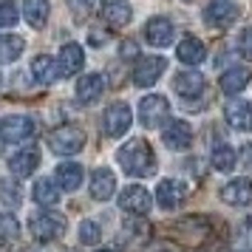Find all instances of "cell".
Segmentation results:
<instances>
[{"instance_id": "1", "label": "cell", "mask_w": 252, "mask_h": 252, "mask_svg": "<svg viewBox=\"0 0 252 252\" xmlns=\"http://www.w3.org/2000/svg\"><path fill=\"white\" fill-rule=\"evenodd\" d=\"M116 159L122 164V170L133 179H145L156 170V156H153V150L145 139H130L127 145H122Z\"/></svg>"}, {"instance_id": "2", "label": "cell", "mask_w": 252, "mask_h": 252, "mask_svg": "<svg viewBox=\"0 0 252 252\" xmlns=\"http://www.w3.org/2000/svg\"><path fill=\"white\" fill-rule=\"evenodd\" d=\"M48 148L54 150L57 156H74L85 148V133L82 127L77 125H63V127H54L48 133Z\"/></svg>"}, {"instance_id": "3", "label": "cell", "mask_w": 252, "mask_h": 252, "mask_svg": "<svg viewBox=\"0 0 252 252\" xmlns=\"http://www.w3.org/2000/svg\"><path fill=\"white\" fill-rule=\"evenodd\" d=\"M34 136V119L23 114H14L0 119V142L6 145H17V142H26V139Z\"/></svg>"}, {"instance_id": "4", "label": "cell", "mask_w": 252, "mask_h": 252, "mask_svg": "<svg viewBox=\"0 0 252 252\" xmlns=\"http://www.w3.org/2000/svg\"><path fill=\"white\" fill-rule=\"evenodd\" d=\"M130 122H133V114H130V108H127L125 102H114V105L105 108V114H102L105 136H111V139L125 136L127 127H130Z\"/></svg>"}, {"instance_id": "5", "label": "cell", "mask_w": 252, "mask_h": 252, "mask_svg": "<svg viewBox=\"0 0 252 252\" xmlns=\"http://www.w3.org/2000/svg\"><path fill=\"white\" fill-rule=\"evenodd\" d=\"M29 229L37 241H54L65 232V218L57 213H34L29 221Z\"/></svg>"}, {"instance_id": "6", "label": "cell", "mask_w": 252, "mask_h": 252, "mask_svg": "<svg viewBox=\"0 0 252 252\" xmlns=\"http://www.w3.org/2000/svg\"><path fill=\"white\" fill-rule=\"evenodd\" d=\"M167 114H170V102L159 94H150L139 102V122L145 127H159L167 119Z\"/></svg>"}, {"instance_id": "7", "label": "cell", "mask_w": 252, "mask_h": 252, "mask_svg": "<svg viewBox=\"0 0 252 252\" xmlns=\"http://www.w3.org/2000/svg\"><path fill=\"white\" fill-rule=\"evenodd\" d=\"M164 68H167L164 57H139L136 68H133V82L139 88H150L164 74Z\"/></svg>"}, {"instance_id": "8", "label": "cell", "mask_w": 252, "mask_h": 252, "mask_svg": "<svg viewBox=\"0 0 252 252\" xmlns=\"http://www.w3.org/2000/svg\"><path fill=\"white\" fill-rule=\"evenodd\" d=\"M119 207L130 213V216H145L150 210V193L142 187V184H130L119 193Z\"/></svg>"}, {"instance_id": "9", "label": "cell", "mask_w": 252, "mask_h": 252, "mask_svg": "<svg viewBox=\"0 0 252 252\" xmlns=\"http://www.w3.org/2000/svg\"><path fill=\"white\" fill-rule=\"evenodd\" d=\"M161 139H164V145H167L170 150H187L190 142H193V127L187 125L184 119H173V122L164 125Z\"/></svg>"}, {"instance_id": "10", "label": "cell", "mask_w": 252, "mask_h": 252, "mask_svg": "<svg viewBox=\"0 0 252 252\" xmlns=\"http://www.w3.org/2000/svg\"><path fill=\"white\" fill-rule=\"evenodd\" d=\"M235 17H238V6H235V0H210L207 9H204V20L210 26H216V29L229 26Z\"/></svg>"}, {"instance_id": "11", "label": "cell", "mask_w": 252, "mask_h": 252, "mask_svg": "<svg viewBox=\"0 0 252 252\" xmlns=\"http://www.w3.org/2000/svg\"><path fill=\"white\" fill-rule=\"evenodd\" d=\"M173 88H176V94L179 96H184V99H195V96H201L207 88V80L201 71H182L176 80H173Z\"/></svg>"}, {"instance_id": "12", "label": "cell", "mask_w": 252, "mask_h": 252, "mask_svg": "<svg viewBox=\"0 0 252 252\" xmlns=\"http://www.w3.org/2000/svg\"><path fill=\"white\" fill-rule=\"evenodd\" d=\"M99 14H102V20L108 26H114V29H122V26L130 23V3L127 0H102L99 3Z\"/></svg>"}, {"instance_id": "13", "label": "cell", "mask_w": 252, "mask_h": 252, "mask_svg": "<svg viewBox=\"0 0 252 252\" xmlns=\"http://www.w3.org/2000/svg\"><path fill=\"white\" fill-rule=\"evenodd\" d=\"M184 195H187V187L176 179H161L159 187H156V201H159L161 210H176L184 201Z\"/></svg>"}, {"instance_id": "14", "label": "cell", "mask_w": 252, "mask_h": 252, "mask_svg": "<svg viewBox=\"0 0 252 252\" xmlns=\"http://www.w3.org/2000/svg\"><path fill=\"white\" fill-rule=\"evenodd\" d=\"M82 63H85L82 48L77 43H65L60 48V57H57V74L60 77H74V74H80Z\"/></svg>"}, {"instance_id": "15", "label": "cell", "mask_w": 252, "mask_h": 252, "mask_svg": "<svg viewBox=\"0 0 252 252\" xmlns=\"http://www.w3.org/2000/svg\"><path fill=\"white\" fill-rule=\"evenodd\" d=\"M145 40L156 48L170 46L173 43V23L167 17H150L148 26H145Z\"/></svg>"}, {"instance_id": "16", "label": "cell", "mask_w": 252, "mask_h": 252, "mask_svg": "<svg viewBox=\"0 0 252 252\" xmlns=\"http://www.w3.org/2000/svg\"><path fill=\"white\" fill-rule=\"evenodd\" d=\"M221 198L232 207H247L252 204V182L250 179H232L229 184L221 187Z\"/></svg>"}, {"instance_id": "17", "label": "cell", "mask_w": 252, "mask_h": 252, "mask_svg": "<svg viewBox=\"0 0 252 252\" xmlns=\"http://www.w3.org/2000/svg\"><path fill=\"white\" fill-rule=\"evenodd\" d=\"M224 116H227L229 127H235V130H252V105L247 99H232V102H227Z\"/></svg>"}, {"instance_id": "18", "label": "cell", "mask_w": 252, "mask_h": 252, "mask_svg": "<svg viewBox=\"0 0 252 252\" xmlns=\"http://www.w3.org/2000/svg\"><path fill=\"white\" fill-rule=\"evenodd\" d=\"M37 164H40V150H37L34 145H29V148L17 150L12 159H9V170L23 179V176H32V173L37 170Z\"/></svg>"}, {"instance_id": "19", "label": "cell", "mask_w": 252, "mask_h": 252, "mask_svg": "<svg viewBox=\"0 0 252 252\" xmlns=\"http://www.w3.org/2000/svg\"><path fill=\"white\" fill-rule=\"evenodd\" d=\"M114 193H116L114 170H108V167H96L94 176H91V198H96V201H108Z\"/></svg>"}, {"instance_id": "20", "label": "cell", "mask_w": 252, "mask_h": 252, "mask_svg": "<svg viewBox=\"0 0 252 252\" xmlns=\"http://www.w3.org/2000/svg\"><path fill=\"white\" fill-rule=\"evenodd\" d=\"M176 54H179V60H182L184 65H198V63H204L207 48H204V43H201L198 37L184 34L182 43L176 46Z\"/></svg>"}, {"instance_id": "21", "label": "cell", "mask_w": 252, "mask_h": 252, "mask_svg": "<svg viewBox=\"0 0 252 252\" xmlns=\"http://www.w3.org/2000/svg\"><path fill=\"white\" fill-rule=\"evenodd\" d=\"M102 91H105L102 74H85V77H80V82H77V99H80L82 105L96 102V99L102 96Z\"/></svg>"}, {"instance_id": "22", "label": "cell", "mask_w": 252, "mask_h": 252, "mask_svg": "<svg viewBox=\"0 0 252 252\" xmlns=\"http://www.w3.org/2000/svg\"><path fill=\"white\" fill-rule=\"evenodd\" d=\"M54 182H57L60 190H77L82 184V167L77 164V161H63L57 167V173H54Z\"/></svg>"}, {"instance_id": "23", "label": "cell", "mask_w": 252, "mask_h": 252, "mask_svg": "<svg viewBox=\"0 0 252 252\" xmlns=\"http://www.w3.org/2000/svg\"><path fill=\"white\" fill-rule=\"evenodd\" d=\"M250 77H252L250 68H241V65L224 71V74H221V91L227 94V96H235V94H241L244 88H247Z\"/></svg>"}, {"instance_id": "24", "label": "cell", "mask_w": 252, "mask_h": 252, "mask_svg": "<svg viewBox=\"0 0 252 252\" xmlns=\"http://www.w3.org/2000/svg\"><path fill=\"white\" fill-rule=\"evenodd\" d=\"M32 74H34V80L40 85H48V82H54L60 77L57 74V60H51L48 54H37L32 60Z\"/></svg>"}, {"instance_id": "25", "label": "cell", "mask_w": 252, "mask_h": 252, "mask_svg": "<svg viewBox=\"0 0 252 252\" xmlns=\"http://www.w3.org/2000/svg\"><path fill=\"white\" fill-rule=\"evenodd\" d=\"M23 14L32 29H43L48 20V0H23Z\"/></svg>"}, {"instance_id": "26", "label": "cell", "mask_w": 252, "mask_h": 252, "mask_svg": "<svg viewBox=\"0 0 252 252\" xmlns=\"http://www.w3.org/2000/svg\"><path fill=\"white\" fill-rule=\"evenodd\" d=\"M34 201L40 207H54L60 201V190H57V182H51V179H37L34 182Z\"/></svg>"}, {"instance_id": "27", "label": "cell", "mask_w": 252, "mask_h": 252, "mask_svg": "<svg viewBox=\"0 0 252 252\" xmlns=\"http://www.w3.org/2000/svg\"><path fill=\"white\" fill-rule=\"evenodd\" d=\"M210 161H213V167L218 173H229V170H235V164H238V153L229 148V145H216Z\"/></svg>"}, {"instance_id": "28", "label": "cell", "mask_w": 252, "mask_h": 252, "mask_svg": "<svg viewBox=\"0 0 252 252\" xmlns=\"http://www.w3.org/2000/svg\"><path fill=\"white\" fill-rule=\"evenodd\" d=\"M23 40L17 34H0V63H14L23 54Z\"/></svg>"}, {"instance_id": "29", "label": "cell", "mask_w": 252, "mask_h": 252, "mask_svg": "<svg viewBox=\"0 0 252 252\" xmlns=\"http://www.w3.org/2000/svg\"><path fill=\"white\" fill-rule=\"evenodd\" d=\"M17 235H20L17 218H14L12 213H3V216H0V241H3V244H12V241H17Z\"/></svg>"}, {"instance_id": "30", "label": "cell", "mask_w": 252, "mask_h": 252, "mask_svg": "<svg viewBox=\"0 0 252 252\" xmlns=\"http://www.w3.org/2000/svg\"><path fill=\"white\" fill-rule=\"evenodd\" d=\"M102 238V232H99V224L96 221H82L80 224V241L85 247H94V244H99Z\"/></svg>"}, {"instance_id": "31", "label": "cell", "mask_w": 252, "mask_h": 252, "mask_svg": "<svg viewBox=\"0 0 252 252\" xmlns=\"http://www.w3.org/2000/svg\"><path fill=\"white\" fill-rule=\"evenodd\" d=\"M0 198L6 201V204H20V187H17V182H12V179H6V182H0Z\"/></svg>"}, {"instance_id": "32", "label": "cell", "mask_w": 252, "mask_h": 252, "mask_svg": "<svg viewBox=\"0 0 252 252\" xmlns=\"http://www.w3.org/2000/svg\"><path fill=\"white\" fill-rule=\"evenodd\" d=\"M12 26H17V9L12 3L0 0V29H12Z\"/></svg>"}, {"instance_id": "33", "label": "cell", "mask_w": 252, "mask_h": 252, "mask_svg": "<svg viewBox=\"0 0 252 252\" xmlns=\"http://www.w3.org/2000/svg\"><path fill=\"white\" fill-rule=\"evenodd\" d=\"M238 51H241V57L252 60V26H247V29L241 32V37H238Z\"/></svg>"}, {"instance_id": "34", "label": "cell", "mask_w": 252, "mask_h": 252, "mask_svg": "<svg viewBox=\"0 0 252 252\" xmlns=\"http://www.w3.org/2000/svg\"><path fill=\"white\" fill-rule=\"evenodd\" d=\"M68 6L77 17H85V14L94 9V0H68Z\"/></svg>"}, {"instance_id": "35", "label": "cell", "mask_w": 252, "mask_h": 252, "mask_svg": "<svg viewBox=\"0 0 252 252\" xmlns=\"http://www.w3.org/2000/svg\"><path fill=\"white\" fill-rule=\"evenodd\" d=\"M122 54H125V57H133V54H136V48H133V43H130V40L122 46Z\"/></svg>"}, {"instance_id": "36", "label": "cell", "mask_w": 252, "mask_h": 252, "mask_svg": "<svg viewBox=\"0 0 252 252\" xmlns=\"http://www.w3.org/2000/svg\"><path fill=\"white\" fill-rule=\"evenodd\" d=\"M20 252H34V250H20Z\"/></svg>"}, {"instance_id": "37", "label": "cell", "mask_w": 252, "mask_h": 252, "mask_svg": "<svg viewBox=\"0 0 252 252\" xmlns=\"http://www.w3.org/2000/svg\"><path fill=\"white\" fill-rule=\"evenodd\" d=\"M99 252H111V250H99Z\"/></svg>"}, {"instance_id": "38", "label": "cell", "mask_w": 252, "mask_h": 252, "mask_svg": "<svg viewBox=\"0 0 252 252\" xmlns=\"http://www.w3.org/2000/svg\"><path fill=\"white\" fill-rule=\"evenodd\" d=\"M0 85H3V77H0Z\"/></svg>"}]
</instances>
